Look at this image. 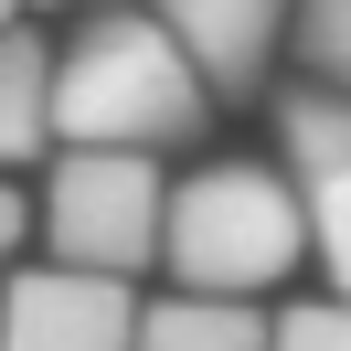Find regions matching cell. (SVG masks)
Returning <instances> with one entry per match:
<instances>
[{"mask_svg": "<svg viewBox=\"0 0 351 351\" xmlns=\"http://www.w3.org/2000/svg\"><path fill=\"white\" fill-rule=\"evenodd\" d=\"M202 128V75L160 32V11H96L53 53V138L64 149H171Z\"/></svg>", "mask_w": 351, "mask_h": 351, "instance_id": "cell-1", "label": "cell"}, {"mask_svg": "<svg viewBox=\"0 0 351 351\" xmlns=\"http://www.w3.org/2000/svg\"><path fill=\"white\" fill-rule=\"evenodd\" d=\"M298 256H308V202H298V181L256 171V160H213V171H192L171 192L160 266L181 277V298H234V308H256V287H277Z\"/></svg>", "mask_w": 351, "mask_h": 351, "instance_id": "cell-2", "label": "cell"}, {"mask_svg": "<svg viewBox=\"0 0 351 351\" xmlns=\"http://www.w3.org/2000/svg\"><path fill=\"white\" fill-rule=\"evenodd\" d=\"M43 234H53V266L128 287L160 256V234H171V181L138 149H64L53 192H43Z\"/></svg>", "mask_w": 351, "mask_h": 351, "instance_id": "cell-3", "label": "cell"}, {"mask_svg": "<svg viewBox=\"0 0 351 351\" xmlns=\"http://www.w3.org/2000/svg\"><path fill=\"white\" fill-rule=\"evenodd\" d=\"M0 351H138V298L117 277L32 266L0 298Z\"/></svg>", "mask_w": 351, "mask_h": 351, "instance_id": "cell-4", "label": "cell"}, {"mask_svg": "<svg viewBox=\"0 0 351 351\" xmlns=\"http://www.w3.org/2000/svg\"><path fill=\"white\" fill-rule=\"evenodd\" d=\"M149 11L192 53L202 96H256L266 64H277V43H287V0H149Z\"/></svg>", "mask_w": 351, "mask_h": 351, "instance_id": "cell-5", "label": "cell"}, {"mask_svg": "<svg viewBox=\"0 0 351 351\" xmlns=\"http://www.w3.org/2000/svg\"><path fill=\"white\" fill-rule=\"evenodd\" d=\"M53 138V53L43 32H0V171Z\"/></svg>", "mask_w": 351, "mask_h": 351, "instance_id": "cell-6", "label": "cell"}, {"mask_svg": "<svg viewBox=\"0 0 351 351\" xmlns=\"http://www.w3.org/2000/svg\"><path fill=\"white\" fill-rule=\"evenodd\" d=\"M266 341H277V319H256L234 298H160V308H138V351H266Z\"/></svg>", "mask_w": 351, "mask_h": 351, "instance_id": "cell-7", "label": "cell"}, {"mask_svg": "<svg viewBox=\"0 0 351 351\" xmlns=\"http://www.w3.org/2000/svg\"><path fill=\"white\" fill-rule=\"evenodd\" d=\"M277 138H287V171H298V192H319V181H351V96L298 86V96L277 107Z\"/></svg>", "mask_w": 351, "mask_h": 351, "instance_id": "cell-8", "label": "cell"}, {"mask_svg": "<svg viewBox=\"0 0 351 351\" xmlns=\"http://www.w3.org/2000/svg\"><path fill=\"white\" fill-rule=\"evenodd\" d=\"M298 53L330 96H351V0H298Z\"/></svg>", "mask_w": 351, "mask_h": 351, "instance_id": "cell-9", "label": "cell"}, {"mask_svg": "<svg viewBox=\"0 0 351 351\" xmlns=\"http://www.w3.org/2000/svg\"><path fill=\"white\" fill-rule=\"evenodd\" d=\"M298 202H308V245H319L330 287L351 298V181H319V192H298Z\"/></svg>", "mask_w": 351, "mask_h": 351, "instance_id": "cell-10", "label": "cell"}, {"mask_svg": "<svg viewBox=\"0 0 351 351\" xmlns=\"http://www.w3.org/2000/svg\"><path fill=\"white\" fill-rule=\"evenodd\" d=\"M266 351H351V298H308V308H287Z\"/></svg>", "mask_w": 351, "mask_h": 351, "instance_id": "cell-11", "label": "cell"}, {"mask_svg": "<svg viewBox=\"0 0 351 351\" xmlns=\"http://www.w3.org/2000/svg\"><path fill=\"white\" fill-rule=\"evenodd\" d=\"M22 223H32V202L11 192V181H0V256H11V245H22Z\"/></svg>", "mask_w": 351, "mask_h": 351, "instance_id": "cell-12", "label": "cell"}, {"mask_svg": "<svg viewBox=\"0 0 351 351\" xmlns=\"http://www.w3.org/2000/svg\"><path fill=\"white\" fill-rule=\"evenodd\" d=\"M11 11H22V0H0V32H11Z\"/></svg>", "mask_w": 351, "mask_h": 351, "instance_id": "cell-13", "label": "cell"}, {"mask_svg": "<svg viewBox=\"0 0 351 351\" xmlns=\"http://www.w3.org/2000/svg\"><path fill=\"white\" fill-rule=\"evenodd\" d=\"M32 11H43V0H32Z\"/></svg>", "mask_w": 351, "mask_h": 351, "instance_id": "cell-14", "label": "cell"}]
</instances>
